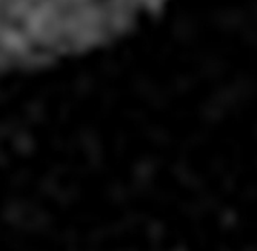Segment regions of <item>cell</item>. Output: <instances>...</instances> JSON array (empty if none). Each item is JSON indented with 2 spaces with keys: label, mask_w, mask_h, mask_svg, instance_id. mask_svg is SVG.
<instances>
[{
  "label": "cell",
  "mask_w": 257,
  "mask_h": 251,
  "mask_svg": "<svg viewBox=\"0 0 257 251\" xmlns=\"http://www.w3.org/2000/svg\"><path fill=\"white\" fill-rule=\"evenodd\" d=\"M160 0H0V73L34 71L130 31Z\"/></svg>",
  "instance_id": "obj_1"
}]
</instances>
